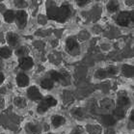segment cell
<instances>
[{"instance_id":"cell-15","label":"cell","mask_w":134,"mask_h":134,"mask_svg":"<svg viewBox=\"0 0 134 134\" xmlns=\"http://www.w3.org/2000/svg\"><path fill=\"white\" fill-rule=\"evenodd\" d=\"M101 121H102V122H103L105 125H107V126H112V125H114L116 124L115 118L113 116H111V115H104V116H102Z\"/></svg>"},{"instance_id":"cell-27","label":"cell","mask_w":134,"mask_h":134,"mask_svg":"<svg viewBox=\"0 0 134 134\" xmlns=\"http://www.w3.org/2000/svg\"><path fill=\"white\" fill-rule=\"evenodd\" d=\"M6 105V101L3 97H0V110H3Z\"/></svg>"},{"instance_id":"cell-8","label":"cell","mask_w":134,"mask_h":134,"mask_svg":"<svg viewBox=\"0 0 134 134\" xmlns=\"http://www.w3.org/2000/svg\"><path fill=\"white\" fill-rule=\"evenodd\" d=\"M70 14V7L67 6V5H64V6L60 7L59 9L56 10V13H55V19H58L59 21H64L66 20L69 15Z\"/></svg>"},{"instance_id":"cell-9","label":"cell","mask_w":134,"mask_h":134,"mask_svg":"<svg viewBox=\"0 0 134 134\" xmlns=\"http://www.w3.org/2000/svg\"><path fill=\"white\" fill-rule=\"evenodd\" d=\"M66 49L71 55H77L80 50L78 43L73 38H70V39L67 40V42H66Z\"/></svg>"},{"instance_id":"cell-13","label":"cell","mask_w":134,"mask_h":134,"mask_svg":"<svg viewBox=\"0 0 134 134\" xmlns=\"http://www.w3.org/2000/svg\"><path fill=\"white\" fill-rule=\"evenodd\" d=\"M117 104H118V107H121V108H124L125 109L126 107L129 106L130 104V99L127 96H121L118 98V101H117Z\"/></svg>"},{"instance_id":"cell-28","label":"cell","mask_w":134,"mask_h":134,"mask_svg":"<svg viewBox=\"0 0 134 134\" xmlns=\"http://www.w3.org/2000/svg\"><path fill=\"white\" fill-rule=\"evenodd\" d=\"M5 79H6L5 74H4L3 71H1V70H0V86L3 85V83L5 82Z\"/></svg>"},{"instance_id":"cell-7","label":"cell","mask_w":134,"mask_h":134,"mask_svg":"<svg viewBox=\"0 0 134 134\" xmlns=\"http://www.w3.org/2000/svg\"><path fill=\"white\" fill-rule=\"evenodd\" d=\"M26 97L32 101H39L42 99V94L37 86H29L26 91Z\"/></svg>"},{"instance_id":"cell-25","label":"cell","mask_w":134,"mask_h":134,"mask_svg":"<svg viewBox=\"0 0 134 134\" xmlns=\"http://www.w3.org/2000/svg\"><path fill=\"white\" fill-rule=\"evenodd\" d=\"M107 71V74H108V76H111V75H115V74H117L118 73V69L115 67H113V66H111V67H109L108 69L106 70Z\"/></svg>"},{"instance_id":"cell-32","label":"cell","mask_w":134,"mask_h":134,"mask_svg":"<svg viewBox=\"0 0 134 134\" xmlns=\"http://www.w3.org/2000/svg\"><path fill=\"white\" fill-rule=\"evenodd\" d=\"M0 134H4V133H0Z\"/></svg>"},{"instance_id":"cell-11","label":"cell","mask_w":134,"mask_h":134,"mask_svg":"<svg viewBox=\"0 0 134 134\" xmlns=\"http://www.w3.org/2000/svg\"><path fill=\"white\" fill-rule=\"evenodd\" d=\"M13 49L8 46H0V60H9L13 56Z\"/></svg>"},{"instance_id":"cell-3","label":"cell","mask_w":134,"mask_h":134,"mask_svg":"<svg viewBox=\"0 0 134 134\" xmlns=\"http://www.w3.org/2000/svg\"><path fill=\"white\" fill-rule=\"evenodd\" d=\"M15 84L19 88H28L30 85V77L24 71H20L15 75Z\"/></svg>"},{"instance_id":"cell-14","label":"cell","mask_w":134,"mask_h":134,"mask_svg":"<svg viewBox=\"0 0 134 134\" xmlns=\"http://www.w3.org/2000/svg\"><path fill=\"white\" fill-rule=\"evenodd\" d=\"M65 122H66V120H65L64 117L59 116V115H55V116L52 117L51 119V124L54 127H60L64 125Z\"/></svg>"},{"instance_id":"cell-1","label":"cell","mask_w":134,"mask_h":134,"mask_svg":"<svg viewBox=\"0 0 134 134\" xmlns=\"http://www.w3.org/2000/svg\"><path fill=\"white\" fill-rule=\"evenodd\" d=\"M56 104H57V100L53 97H50V96L46 97L43 100H41V102L39 103V105L37 107V112L39 114H44L48 108L55 106Z\"/></svg>"},{"instance_id":"cell-21","label":"cell","mask_w":134,"mask_h":134,"mask_svg":"<svg viewBox=\"0 0 134 134\" xmlns=\"http://www.w3.org/2000/svg\"><path fill=\"white\" fill-rule=\"evenodd\" d=\"M26 130L28 131V133L30 134H37L40 131V127L36 124H28L27 126H26Z\"/></svg>"},{"instance_id":"cell-23","label":"cell","mask_w":134,"mask_h":134,"mask_svg":"<svg viewBox=\"0 0 134 134\" xmlns=\"http://www.w3.org/2000/svg\"><path fill=\"white\" fill-rule=\"evenodd\" d=\"M63 75H62L61 73L58 72V71H56V70H53V71H51L50 72V79L54 82V81H56V82H60V81H62L63 80Z\"/></svg>"},{"instance_id":"cell-30","label":"cell","mask_w":134,"mask_h":134,"mask_svg":"<svg viewBox=\"0 0 134 134\" xmlns=\"http://www.w3.org/2000/svg\"><path fill=\"white\" fill-rule=\"evenodd\" d=\"M70 134H81V133H80L79 129H74V130H73Z\"/></svg>"},{"instance_id":"cell-29","label":"cell","mask_w":134,"mask_h":134,"mask_svg":"<svg viewBox=\"0 0 134 134\" xmlns=\"http://www.w3.org/2000/svg\"><path fill=\"white\" fill-rule=\"evenodd\" d=\"M76 4H77L79 7H84L85 5L88 4V1H87V0H79V1L76 2Z\"/></svg>"},{"instance_id":"cell-20","label":"cell","mask_w":134,"mask_h":134,"mask_svg":"<svg viewBox=\"0 0 134 134\" xmlns=\"http://www.w3.org/2000/svg\"><path fill=\"white\" fill-rule=\"evenodd\" d=\"M119 3L117 2V1H110V2H108V4H107V11L109 13H115L118 11V9H119Z\"/></svg>"},{"instance_id":"cell-4","label":"cell","mask_w":134,"mask_h":134,"mask_svg":"<svg viewBox=\"0 0 134 134\" xmlns=\"http://www.w3.org/2000/svg\"><path fill=\"white\" fill-rule=\"evenodd\" d=\"M5 39H6L8 46H10L11 48H13V47L16 48L19 46V43H20V37H19V35L18 33H15V32H13V31L7 32Z\"/></svg>"},{"instance_id":"cell-2","label":"cell","mask_w":134,"mask_h":134,"mask_svg":"<svg viewBox=\"0 0 134 134\" xmlns=\"http://www.w3.org/2000/svg\"><path fill=\"white\" fill-rule=\"evenodd\" d=\"M15 23L18 29H24L28 23V14L25 10H18L15 11Z\"/></svg>"},{"instance_id":"cell-10","label":"cell","mask_w":134,"mask_h":134,"mask_svg":"<svg viewBox=\"0 0 134 134\" xmlns=\"http://www.w3.org/2000/svg\"><path fill=\"white\" fill-rule=\"evenodd\" d=\"M3 20L8 24L15 23V11L13 9H8L3 13Z\"/></svg>"},{"instance_id":"cell-24","label":"cell","mask_w":134,"mask_h":134,"mask_svg":"<svg viewBox=\"0 0 134 134\" xmlns=\"http://www.w3.org/2000/svg\"><path fill=\"white\" fill-rule=\"evenodd\" d=\"M14 6L15 9L18 10H25V8L28 6V3L23 0H18V1H14Z\"/></svg>"},{"instance_id":"cell-18","label":"cell","mask_w":134,"mask_h":134,"mask_svg":"<svg viewBox=\"0 0 134 134\" xmlns=\"http://www.w3.org/2000/svg\"><path fill=\"white\" fill-rule=\"evenodd\" d=\"M114 118L115 120H122L124 119V117L125 115V111L124 108H121V107H117L116 109L114 110Z\"/></svg>"},{"instance_id":"cell-5","label":"cell","mask_w":134,"mask_h":134,"mask_svg":"<svg viewBox=\"0 0 134 134\" xmlns=\"http://www.w3.org/2000/svg\"><path fill=\"white\" fill-rule=\"evenodd\" d=\"M116 21L120 26H128L133 21V15L129 12H121L117 15Z\"/></svg>"},{"instance_id":"cell-6","label":"cell","mask_w":134,"mask_h":134,"mask_svg":"<svg viewBox=\"0 0 134 134\" xmlns=\"http://www.w3.org/2000/svg\"><path fill=\"white\" fill-rule=\"evenodd\" d=\"M18 67L20 68V70H22L24 72L28 71L33 69L34 67V60L30 56H24L21 57L18 60Z\"/></svg>"},{"instance_id":"cell-17","label":"cell","mask_w":134,"mask_h":134,"mask_svg":"<svg viewBox=\"0 0 134 134\" xmlns=\"http://www.w3.org/2000/svg\"><path fill=\"white\" fill-rule=\"evenodd\" d=\"M122 72L125 77L131 78L133 76V68L129 65H124L122 68Z\"/></svg>"},{"instance_id":"cell-22","label":"cell","mask_w":134,"mask_h":134,"mask_svg":"<svg viewBox=\"0 0 134 134\" xmlns=\"http://www.w3.org/2000/svg\"><path fill=\"white\" fill-rule=\"evenodd\" d=\"M94 77H96L97 79H99V80L107 78V77H108V74H107L106 70H102V69L98 70L96 72H94Z\"/></svg>"},{"instance_id":"cell-31","label":"cell","mask_w":134,"mask_h":134,"mask_svg":"<svg viewBox=\"0 0 134 134\" xmlns=\"http://www.w3.org/2000/svg\"><path fill=\"white\" fill-rule=\"evenodd\" d=\"M0 68H1V63H0Z\"/></svg>"},{"instance_id":"cell-26","label":"cell","mask_w":134,"mask_h":134,"mask_svg":"<svg viewBox=\"0 0 134 134\" xmlns=\"http://www.w3.org/2000/svg\"><path fill=\"white\" fill-rule=\"evenodd\" d=\"M72 114L76 117V118H79V117L83 116V111L81 108H75V109L72 111Z\"/></svg>"},{"instance_id":"cell-16","label":"cell","mask_w":134,"mask_h":134,"mask_svg":"<svg viewBox=\"0 0 134 134\" xmlns=\"http://www.w3.org/2000/svg\"><path fill=\"white\" fill-rule=\"evenodd\" d=\"M41 87L44 90H51L54 87V82L50 78H43L41 81Z\"/></svg>"},{"instance_id":"cell-19","label":"cell","mask_w":134,"mask_h":134,"mask_svg":"<svg viewBox=\"0 0 134 134\" xmlns=\"http://www.w3.org/2000/svg\"><path fill=\"white\" fill-rule=\"evenodd\" d=\"M27 48L25 47V46H18L15 50V54L16 56H18L19 58H21V57H24V56H27Z\"/></svg>"},{"instance_id":"cell-12","label":"cell","mask_w":134,"mask_h":134,"mask_svg":"<svg viewBox=\"0 0 134 134\" xmlns=\"http://www.w3.org/2000/svg\"><path fill=\"white\" fill-rule=\"evenodd\" d=\"M14 104L16 108H19V109H23L27 106V100L26 98H23V97H15L14 98Z\"/></svg>"}]
</instances>
